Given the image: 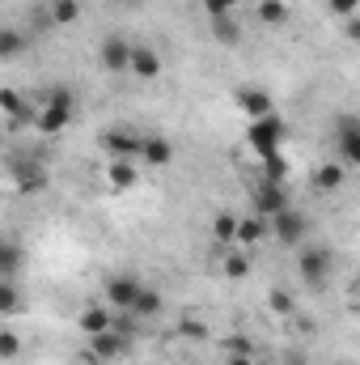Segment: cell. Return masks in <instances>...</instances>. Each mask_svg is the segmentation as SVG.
<instances>
[{
	"label": "cell",
	"mask_w": 360,
	"mask_h": 365,
	"mask_svg": "<svg viewBox=\"0 0 360 365\" xmlns=\"http://www.w3.org/2000/svg\"><path fill=\"white\" fill-rule=\"evenodd\" d=\"M73 119H77V98H73V90H64V86H55V90L43 98V106L34 110V128H38L43 136L68 132Z\"/></svg>",
	"instance_id": "obj_1"
},
{
	"label": "cell",
	"mask_w": 360,
	"mask_h": 365,
	"mask_svg": "<svg viewBox=\"0 0 360 365\" xmlns=\"http://www.w3.org/2000/svg\"><path fill=\"white\" fill-rule=\"evenodd\" d=\"M284 136H288V123H284L280 115H268V119H250V128H246V145H250V153H255L259 162L280 153Z\"/></svg>",
	"instance_id": "obj_2"
},
{
	"label": "cell",
	"mask_w": 360,
	"mask_h": 365,
	"mask_svg": "<svg viewBox=\"0 0 360 365\" xmlns=\"http://www.w3.org/2000/svg\"><path fill=\"white\" fill-rule=\"evenodd\" d=\"M102 149H106L110 162H140L144 136L132 132V128H110V132H102Z\"/></svg>",
	"instance_id": "obj_3"
},
{
	"label": "cell",
	"mask_w": 360,
	"mask_h": 365,
	"mask_svg": "<svg viewBox=\"0 0 360 365\" xmlns=\"http://www.w3.org/2000/svg\"><path fill=\"white\" fill-rule=\"evenodd\" d=\"M271 234H275V242H284V247H305V238H309V217L297 212V208H284L280 217H271Z\"/></svg>",
	"instance_id": "obj_4"
},
{
	"label": "cell",
	"mask_w": 360,
	"mask_h": 365,
	"mask_svg": "<svg viewBox=\"0 0 360 365\" xmlns=\"http://www.w3.org/2000/svg\"><path fill=\"white\" fill-rule=\"evenodd\" d=\"M335 149H339L344 166H356L360 170V119L356 115H339L335 119Z\"/></svg>",
	"instance_id": "obj_5"
},
{
	"label": "cell",
	"mask_w": 360,
	"mask_h": 365,
	"mask_svg": "<svg viewBox=\"0 0 360 365\" xmlns=\"http://www.w3.org/2000/svg\"><path fill=\"white\" fill-rule=\"evenodd\" d=\"M327 272H331V251L327 247H305L297 255V276L309 284V289H322L327 284Z\"/></svg>",
	"instance_id": "obj_6"
},
{
	"label": "cell",
	"mask_w": 360,
	"mask_h": 365,
	"mask_svg": "<svg viewBox=\"0 0 360 365\" xmlns=\"http://www.w3.org/2000/svg\"><path fill=\"white\" fill-rule=\"evenodd\" d=\"M284 208H292V204H288L284 182H275V179H259V182H255V217L271 221V217H280Z\"/></svg>",
	"instance_id": "obj_7"
},
{
	"label": "cell",
	"mask_w": 360,
	"mask_h": 365,
	"mask_svg": "<svg viewBox=\"0 0 360 365\" xmlns=\"http://www.w3.org/2000/svg\"><path fill=\"white\" fill-rule=\"evenodd\" d=\"M140 289H144V280L140 276H132V272H115L110 280H106V302L115 306V310H132L136 306V297H140Z\"/></svg>",
	"instance_id": "obj_8"
},
{
	"label": "cell",
	"mask_w": 360,
	"mask_h": 365,
	"mask_svg": "<svg viewBox=\"0 0 360 365\" xmlns=\"http://www.w3.org/2000/svg\"><path fill=\"white\" fill-rule=\"evenodd\" d=\"M97 64H102L106 73H132V43L119 38V34H110V38L97 47Z\"/></svg>",
	"instance_id": "obj_9"
},
{
	"label": "cell",
	"mask_w": 360,
	"mask_h": 365,
	"mask_svg": "<svg viewBox=\"0 0 360 365\" xmlns=\"http://www.w3.org/2000/svg\"><path fill=\"white\" fill-rule=\"evenodd\" d=\"M90 353H93V361H119V357H127V331L110 327L102 336H90Z\"/></svg>",
	"instance_id": "obj_10"
},
{
	"label": "cell",
	"mask_w": 360,
	"mask_h": 365,
	"mask_svg": "<svg viewBox=\"0 0 360 365\" xmlns=\"http://www.w3.org/2000/svg\"><path fill=\"white\" fill-rule=\"evenodd\" d=\"M233 102H238V110H242L246 119H268V115H275L271 93L259 90V86H242V90L233 93Z\"/></svg>",
	"instance_id": "obj_11"
},
{
	"label": "cell",
	"mask_w": 360,
	"mask_h": 365,
	"mask_svg": "<svg viewBox=\"0 0 360 365\" xmlns=\"http://www.w3.org/2000/svg\"><path fill=\"white\" fill-rule=\"evenodd\" d=\"M47 166L43 162H30V158H21V162H13V187L17 191H47Z\"/></svg>",
	"instance_id": "obj_12"
},
{
	"label": "cell",
	"mask_w": 360,
	"mask_h": 365,
	"mask_svg": "<svg viewBox=\"0 0 360 365\" xmlns=\"http://www.w3.org/2000/svg\"><path fill=\"white\" fill-rule=\"evenodd\" d=\"M132 73H136V81H157L162 77V56L144 43H132Z\"/></svg>",
	"instance_id": "obj_13"
},
{
	"label": "cell",
	"mask_w": 360,
	"mask_h": 365,
	"mask_svg": "<svg viewBox=\"0 0 360 365\" xmlns=\"http://www.w3.org/2000/svg\"><path fill=\"white\" fill-rule=\"evenodd\" d=\"M140 162L162 170V166H170V162H174V145H170L166 136H144V153H140Z\"/></svg>",
	"instance_id": "obj_14"
},
{
	"label": "cell",
	"mask_w": 360,
	"mask_h": 365,
	"mask_svg": "<svg viewBox=\"0 0 360 365\" xmlns=\"http://www.w3.org/2000/svg\"><path fill=\"white\" fill-rule=\"evenodd\" d=\"M238 225H242V217L229 212V208H221V212L212 217V238H216L221 247H238Z\"/></svg>",
	"instance_id": "obj_15"
},
{
	"label": "cell",
	"mask_w": 360,
	"mask_h": 365,
	"mask_svg": "<svg viewBox=\"0 0 360 365\" xmlns=\"http://www.w3.org/2000/svg\"><path fill=\"white\" fill-rule=\"evenodd\" d=\"M77 323H81V331H85V336H102V331H110V327H115V314H110V306H85Z\"/></svg>",
	"instance_id": "obj_16"
},
{
	"label": "cell",
	"mask_w": 360,
	"mask_h": 365,
	"mask_svg": "<svg viewBox=\"0 0 360 365\" xmlns=\"http://www.w3.org/2000/svg\"><path fill=\"white\" fill-rule=\"evenodd\" d=\"M221 255H225V259H221V272L229 276V280H242V276L250 272V255H246V247H225Z\"/></svg>",
	"instance_id": "obj_17"
},
{
	"label": "cell",
	"mask_w": 360,
	"mask_h": 365,
	"mask_svg": "<svg viewBox=\"0 0 360 365\" xmlns=\"http://www.w3.org/2000/svg\"><path fill=\"white\" fill-rule=\"evenodd\" d=\"M344 182H348L344 162H327V166H318V170H314V187H318V191H339Z\"/></svg>",
	"instance_id": "obj_18"
},
{
	"label": "cell",
	"mask_w": 360,
	"mask_h": 365,
	"mask_svg": "<svg viewBox=\"0 0 360 365\" xmlns=\"http://www.w3.org/2000/svg\"><path fill=\"white\" fill-rule=\"evenodd\" d=\"M106 179H110V187H115V191H132V187L140 182V170H136V162H110Z\"/></svg>",
	"instance_id": "obj_19"
},
{
	"label": "cell",
	"mask_w": 360,
	"mask_h": 365,
	"mask_svg": "<svg viewBox=\"0 0 360 365\" xmlns=\"http://www.w3.org/2000/svg\"><path fill=\"white\" fill-rule=\"evenodd\" d=\"M127 314H132V319H157V314H162V293L144 284V289H140V297H136V306H132Z\"/></svg>",
	"instance_id": "obj_20"
},
{
	"label": "cell",
	"mask_w": 360,
	"mask_h": 365,
	"mask_svg": "<svg viewBox=\"0 0 360 365\" xmlns=\"http://www.w3.org/2000/svg\"><path fill=\"white\" fill-rule=\"evenodd\" d=\"M263 234H268L263 217H242V225H238V247H255Z\"/></svg>",
	"instance_id": "obj_21"
},
{
	"label": "cell",
	"mask_w": 360,
	"mask_h": 365,
	"mask_svg": "<svg viewBox=\"0 0 360 365\" xmlns=\"http://www.w3.org/2000/svg\"><path fill=\"white\" fill-rule=\"evenodd\" d=\"M81 17V0H51V21L55 26H73Z\"/></svg>",
	"instance_id": "obj_22"
},
{
	"label": "cell",
	"mask_w": 360,
	"mask_h": 365,
	"mask_svg": "<svg viewBox=\"0 0 360 365\" xmlns=\"http://www.w3.org/2000/svg\"><path fill=\"white\" fill-rule=\"evenodd\" d=\"M259 21H263V26H284V21H288V4H284V0H263V4H259Z\"/></svg>",
	"instance_id": "obj_23"
},
{
	"label": "cell",
	"mask_w": 360,
	"mask_h": 365,
	"mask_svg": "<svg viewBox=\"0 0 360 365\" xmlns=\"http://www.w3.org/2000/svg\"><path fill=\"white\" fill-rule=\"evenodd\" d=\"M17 264H21V247L9 238V242L0 247V272H4V280H13V276H17Z\"/></svg>",
	"instance_id": "obj_24"
},
{
	"label": "cell",
	"mask_w": 360,
	"mask_h": 365,
	"mask_svg": "<svg viewBox=\"0 0 360 365\" xmlns=\"http://www.w3.org/2000/svg\"><path fill=\"white\" fill-rule=\"evenodd\" d=\"M17 306H21V293H17L13 280H4V284H0V319H13Z\"/></svg>",
	"instance_id": "obj_25"
},
{
	"label": "cell",
	"mask_w": 360,
	"mask_h": 365,
	"mask_svg": "<svg viewBox=\"0 0 360 365\" xmlns=\"http://www.w3.org/2000/svg\"><path fill=\"white\" fill-rule=\"evenodd\" d=\"M21 51H26V38H21L17 30H0V56H4V60H17Z\"/></svg>",
	"instance_id": "obj_26"
},
{
	"label": "cell",
	"mask_w": 360,
	"mask_h": 365,
	"mask_svg": "<svg viewBox=\"0 0 360 365\" xmlns=\"http://www.w3.org/2000/svg\"><path fill=\"white\" fill-rule=\"evenodd\" d=\"M238 4H242V0H203V13H208L212 21H225V17L238 13Z\"/></svg>",
	"instance_id": "obj_27"
},
{
	"label": "cell",
	"mask_w": 360,
	"mask_h": 365,
	"mask_svg": "<svg viewBox=\"0 0 360 365\" xmlns=\"http://www.w3.org/2000/svg\"><path fill=\"white\" fill-rule=\"evenodd\" d=\"M179 336L182 340H208V323H199L195 314H186V319H179Z\"/></svg>",
	"instance_id": "obj_28"
},
{
	"label": "cell",
	"mask_w": 360,
	"mask_h": 365,
	"mask_svg": "<svg viewBox=\"0 0 360 365\" xmlns=\"http://www.w3.org/2000/svg\"><path fill=\"white\" fill-rule=\"evenodd\" d=\"M212 30H216V38H221V43H242V26H238L233 17H225V21H212Z\"/></svg>",
	"instance_id": "obj_29"
},
{
	"label": "cell",
	"mask_w": 360,
	"mask_h": 365,
	"mask_svg": "<svg viewBox=\"0 0 360 365\" xmlns=\"http://www.w3.org/2000/svg\"><path fill=\"white\" fill-rule=\"evenodd\" d=\"M17 353H21V336H17L13 327H4V331H0V357H4V361H13Z\"/></svg>",
	"instance_id": "obj_30"
},
{
	"label": "cell",
	"mask_w": 360,
	"mask_h": 365,
	"mask_svg": "<svg viewBox=\"0 0 360 365\" xmlns=\"http://www.w3.org/2000/svg\"><path fill=\"white\" fill-rule=\"evenodd\" d=\"M0 110L17 123V119H21V93L17 90H0Z\"/></svg>",
	"instance_id": "obj_31"
},
{
	"label": "cell",
	"mask_w": 360,
	"mask_h": 365,
	"mask_svg": "<svg viewBox=\"0 0 360 365\" xmlns=\"http://www.w3.org/2000/svg\"><path fill=\"white\" fill-rule=\"evenodd\" d=\"M263 179H275V182H284L288 179V162L275 153V158H263Z\"/></svg>",
	"instance_id": "obj_32"
},
{
	"label": "cell",
	"mask_w": 360,
	"mask_h": 365,
	"mask_svg": "<svg viewBox=\"0 0 360 365\" xmlns=\"http://www.w3.org/2000/svg\"><path fill=\"white\" fill-rule=\"evenodd\" d=\"M327 9H331L335 17H344V21H348V17H360V0H327Z\"/></svg>",
	"instance_id": "obj_33"
},
{
	"label": "cell",
	"mask_w": 360,
	"mask_h": 365,
	"mask_svg": "<svg viewBox=\"0 0 360 365\" xmlns=\"http://www.w3.org/2000/svg\"><path fill=\"white\" fill-rule=\"evenodd\" d=\"M268 306L275 310V314H292V297H288L284 289H271V293H268Z\"/></svg>",
	"instance_id": "obj_34"
},
{
	"label": "cell",
	"mask_w": 360,
	"mask_h": 365,
	"mask_svg": "<svg viewBox=\"0 0 360 365\" xmlns=\"http://www.w3.org/2000/svg\"><path fill=\"white\" fill-rule=\"evenodd\" d=\"M225 349H229V353H238V357H255V340H250V336H233Z\"/></svg>",
	"instance_id": "obj_35"
},
{
	"label": "cell",
	"mask_w": 360,
	"mask_h": 365,
	"mask_svg": "<svg viewBox=\"0 0 360 365\" xmlns=\"http://www.w3.org/2000/svg\"><path fill=\"white\" fill-rule=\"evenodd\" d=\"M348 38H356L360 43V17H348Z\"/></svg>",
	"instance_id": "obj_36"
},
{
	"label": "cell",
	"mask_w": 360,
	"mask_h": 365,
	"mask_svg": "<svg viewBox=\"0 0 360 365\" xmlns=\"http://www.w3.org/2000/svg\"><path fill=\"white\" fill-rule=\"evenodd\" d=\"M225 365H255V357H238V353H229V357H225Z\"/></svg>",
	"instance_id": "obj_37"
},
{
	"label": "cell",
	"mask_w": 360,
	"mask_h": 365,
	"mask_svg": "<svg viewBox=\"0 0 360 365\" xmlns=\"http://www.w3.org/2000/svg\"><path fill=\"white\" fill-rule=\"evenodd\" d=\"M115 4H123V9H136V4H144V0H115Z\"/></svg>",
	"instance_id": "obj_38"
},
{
	"label": "cell",
	"mask_w": 360,
	"mask_h": 365,
	"mask_svg": "<svg viewBox=\"0 0 360 365\" xmlns=\"http://www.w3.org/2000/svg\"><path fill=\"white\" fill-rule=\"evenodd\" d=\"M335 365H348V361H335Z\"/></svg>",
	"instance_id": "obj_39"
}]
</instances>
